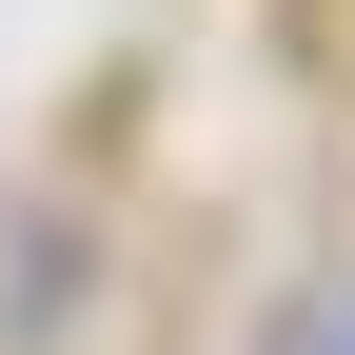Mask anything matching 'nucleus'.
I'll return each instance as SVG.
<instances>
[{"label":"nucleus","instance_id":"nucleus-1","mask_svg":"<svg viewBox=\"0 0 355 355\" xmlns=\"http://www.w3.org/2000/svg\"><path fill=\"white\" fill-rule=\"evenodd\" d=\"M277 355H355V296H316V316H296V336H277Z\"/></svg>","mask_w":355,"mask_h":355}]
</instances>
